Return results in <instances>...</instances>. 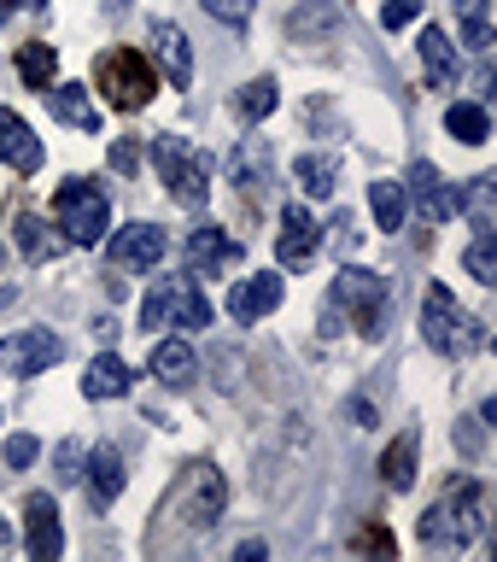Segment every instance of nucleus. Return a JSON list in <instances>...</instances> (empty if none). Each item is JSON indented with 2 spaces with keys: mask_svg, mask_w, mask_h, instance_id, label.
I'll use <instances>...</instances> for the list:
<instances>
[{
  "mask_svg": "<svg viewBox=\"0 0 497 562\" xmlns=\"http://www.w3.org/2000/svg\"><path fill=\"white\" fill-rule=\"evenodd\" d=\"M24 539H30L35 562H59L65 527H59V504H53V492H30V498H24Z\"/></svg>",
  "mask_w": 497,
  "mask_h": 562,
  "instance_id": "ddd939ff",
  "label": "nucleus"
},
{
  "mask_svg": "<svg viewBox=\"0 0 497 562\" xmlns=\"http://www.w3.org/2000/svg\"><path fill=\"white\" fill-rule=\"evenodd\" d=\"M0 263H7V246H0Z\"/></svg>",
  "mask_w": 497,
  "mask_h": 562,
  "instance_id": "c03bdc74",
  "label": "nucleus"
},
{
  "mask_svg": "<svg viewBox=\"0 0 497 562\" xmlns=\"http://www.w3.org/2000/svg\"><path fill=\"white\" fill-rule=\"evenodd\" d=\"M7 539H12V533H7V521H0V544H7Z\"/></svg>",
  "mask_w": 497,
  "mask_h": 562,
  "instance_id": "37998d69",
  "label": "nucleus"
},
{
  "mask_svg": "<svg viewBox=\"0 0 497 562\" xmlns=\"http://www.w3.org/2000/svg\"><path fill=\"white\" fill-rule=\"evenodd\" d=\"M18 12V0H0V24H7V18Z\"/></svg>",
  "mask_w": 497,
  "mask_h": 562,
  "instance_id": "a19ab883",
  "label": "nucleus"
},
{
  "mask_svg": "<svg viewBox=\"0 0 497 562\" xmlns=\"http://www.w3.org/2000/svg\"><path fill=\"white\" fill-rule=\"evenodd\" d=\"M105 158H112V170L135 176V170H140V140H129V135H123V140H112V153H105Z\"/></svg>",
  "mask_w": 497,
  "mask_h": 562,
  "instance_id": "e433bc0d",
  "label": "nucleus"
},
{
  "mask_svg": "<svg viewBox=\"0 0 497 562\" xmlns=\"http://www.w3.org/2000/svg\"><path fill=\"white\" fill-rule=\"evenodd\" d=\"M42 94H47V105H53V117H59V123H70V130H100V112L88 105L82 82H59V77H53Z\"/></svg>",
  "mask_w": 497,
  "mask_h": 562,
  "instance_id": "aec40b11",
  "label": "nucleus"
},
{
  "mask_svg": "<svg viewBox=\"0 0 497 562\" xmlns=\"http://www.w3.org/2000/svg\"><path fill=\"white\" fill-rule=\"evenodd\" d=\"M275 94H281L275 77H252V82L235 94V117H240V123H263V117L275 112Z\"/></svg>",
  "mask_w": 497,
  "mask_h": 562,
  "instance_id": "cd10ccee",
  "label": "nucleus"
},
{
  "mask_svg": "<svg viewBox=\"0 0 497 562\" xmlns=\"http://www.w3.org/2000/svg\"><path fill=\"white\" fill-rule=\"evenodd\" d=\"M410 18H421V0H386V7H381V30H404Z\"/></svg>",
  "mask_w": 497,
  "mask_h": 562,
  "instance_id": "c9c22d12",
  "label": "nucleus"
},
{
  "mask_svg": "<svg viewBox=\"0 0 497 562\" xmlns=\"http://www.w3.org/2000/svg\"><path fill=\"white\" fill-rule=\"evenodd\" d=\"M129 386H135V369L123 363L117 351H100V358L88 363V375H82V393L94 398V404H100V398H123Z\"/></svg>",
  "mask_w": 497,
  "mask_h": 562,
  "instance_id": "412c9836",
  "label": "nucleus"
},
{
  "mask_svg": "<svg viewBox=\"0 0 497 562\" xmlns=\"http://www.w3.org/2000/svg\"><path fill=\"white\" fill-rule=\"evenodd\" d=\"M463 263H468V276H474V281L497 288V235H492V228H481V235H474V246L463 252Z\"/></svg>",
  "mask_w": 497,
  "mask_h": 562,
  "instance_id": "473e14b6",
  "label": "nucleus"
},
{
  "mask_svg": "<svg viewBox=\"0 0 497 562\" xmlns=\"http://www.w3.org/2000/svg\"><path fill=\"white\" fill-rule=\"evenodd\" d=\"M200 7L217 18V24H228V30H246V24H252V0H200Z\"/></svg>",
  "mask_w": 497,
  "mask_h": 562,
  "instance_id": "72a5a7b5",
  "label": "nucleus"
},
{
  "mask_svg": "<svg viewBox=\"0 0 497 562\" xmlns=\"http://www.w3.org/2000/svg\"><path fill=\"white\" fill-rule=\"evenodd\" d=\"M0 457H7V469H30L35 457H42V439H35V434H12Z\"/></svg>",
  "mask_w": 497,
  "mask_h": 562,
  "instance_id": "f704fd0d",
  "label": "nucleus"
},
{
  "mask_svg": "<svg viewBox=\"0 0 497 562\" xmlns=\"http://www.w3.org/2000/svg\"><path fill=\"white\" fill-rule=\"evenodd\" d=\"M12 299H18V293H12V288H0V311H7V305H12Z\"/></svg>",
  "mask_w": 497,
  "mask_h": 562,
  "instance_id": "79ce46f5",
  "label": "nucleus"
},
{
  "mask_svg": "<svg viewBox=\"0 0 497 562\" xmlns=\"http://www.w3.org/2000/svg\"><path fill=\"white\" fill-rule=\"evenodd\" d=\"M42 158L47 153H42V140H35V130L12 112V105H0V165H12L18 176H35Z\"/></svg>",
  "mask_w": 497,
  "mask_h": 562,
  "instance_id": "dca6fc26",
  "label": "nucleus"
},
{
  "mask_svg": "<svg viewBox=\"0 0 497 562\" xmlns=\"http://www.w3.org/2000/svg\"><path fill=\"white\" fill-rule=\"evenodd\" d=\"M65 235L53 228L47 217H35V211H24L18 217V252H24V263H42V258H53V252H65Z\"/></svg>",
  "mask_w": 497,
  "mask_h": 562,
  "instance_id": "5701e85b",
  "label": "nucleus"
},
{
  "mask_svg": "<svg viewBox=\"0 0 497 562\" xmlns=\"http://www.w3.org/2000/svg\"><path fill=\"white\" fill-rule=\"evenodd\" d=\"M153 375L182 393V386L200 381V358H193L188 340H165V334H158V340H153Z\"/></svg>",
  "mask_w": 497,
  "mask_h": 562,
  "instance_id": "6ab92c4d",
  "label": "nucleus"
},
{
  "mask_svg": "<svg viewBox=\"0 0 497 562\" xmlns=\"http://www.w3.org/2000/svg\"><path fill=\"white\" fill-rule=\"evenodd\" d=\"M340 328H358L363 340H381L386 334V281L375 270L346 263V270L334 276V293H328V311H323V334H340Z\"/></svg>",
  "mask_w": 497,
  "mask_h": 562,
  "instance_id": "f257e3e1",
  "label": "nucleus"
},
{
  "mask_svg": "<svg viewBox=\"0 0 497 562\" xmlns=\"http://www.w3.org/2000/svg\"><path fill=\"white\" fill-rule=\"evenodd\" d=\"M445 130L463 140V147H486V140H492V117H486L481 100H451L445 105Z\"/></svg>",
  "mask_w": 497,
  "mask_h": 562,
  "instance_id": "b1692460",
  "label": "nucleus"
},
{
  "mask_svg": "<svg viewBox=\"0 0 497 562\" xmlns=\"http://www.w3.org/2000/svg\"><path fill=\"white\" fill-rule=\"evenodd\" d=\"M223 504H228V481H223L217 463H188L176 474V486L165 492V516H176L182 527H193V533L217 527Z\"/></svg>",
  "mask_w": 497,
  "mask_h": 562,
  "instance_id": "39448f33",
  "label": "nucleus"
},
{
  "mask_svg": "<svg viewBox=\"0 0 497 562\" xmlns=\"http://www.w3.org/2000/svg\"><path fill=\"white\" fill-rule=\"evenodd\" d=\"M293 176H298V188H305V200H328L334 182H340V158L334 153H298Z\"/></svg>",
  "mask_w": 497,
  "mask_h": 562,
  "instance_id": "a878e982",
  "label": "nucleus"
},
{
  "mask_svg": "<svg viewBox=\"0 0 497 562\" xmlns=\"http://www.w3.org/2000/svg\"><path fill=\"white\" fill-rule=\"evenodd\" d=\"M328 240L340 246V252H351V246H358L363 235H358V217H351V211H340V217L328 223Z\"/></svg>",
  "mask_w": 497,
  "mask_h": 562,
  "instance_id": "4c0bfd02",
  "label": "nucleus"
},
{
  "mask_svg": "<svg viewBox=\"0 0 497 562\" xmlns=\"http://www.w3.org/2000/svg\"><path fill=\"white\" fill-rule=\"evenodd\" d=\"M416 53H421V70H428L433 88H451L456 82V47H451V35L439 30V24L421 30V47Z\"/></svg>",
  "mask_w": 497,
  "mask_h": 562,
  "instance_id": "4be33fe9",
  "label": "nucleus"
},
{
  "mask_svg": "<svg viewBox=\"0 0 497 562\" xmlns=\"http://www.w3.org/2000/svg\"><path fill=\"white\" fill-rule=\"evenodd\" d=\"M486 527V492H481V481H451L445 492L433 498V509L421 516V544H451V551H463V544L474 539Z\"/></svg>",
  "mask_w": 497,
  "mask_h": 562,
  "instance_id": "f03ea898",
  "label": "nucleus"
},
{
  "mask_svg": "<svg viewBox=\"0 0 497 562\" xmlns=\"http://www.w3.org/2000/svg\"><path fill=\"white\" fill-rule=\"evenodd\" d=\"M147 42H153V59H158V70L170 77V88H188V82H193V47H188L182 24H170V18H153Z\"/></svg>",
  "mask_w": 497,
  "mask_h": 562,
  "instance_id": "4468645a",
  "label": "nucleus"
},
{
  "mask_svg": "<svg viewBox=\"0 0 497 562\" xmlns=\"http://www.w3.org/2000/svg\"><path fill=\"white\" fill-rule=\"evenodd\" d=\"M323 35V42H334V30H340V18H334V7L328 0H305V7H298L293 18H287V35L293 42H305V35Z\"/></svg>",
  "mask_w": 497,
  "mask_h": 562,
  "instance_id": "c85d7f7f",
  "label": "nucleus"
},
{
  "mask_svg": "<svg viewBox=\"0 0 497 562\" xmlns=\"http://www.w3.org/2000/svg\"><path fill=\"white\" fill-rule=\"evenodd\" d=\"M53 217H59V235L70 246H100L112 235V200L94 176H65L53 193Z\"/></svg>",
  "mask_w": 497,
  "mask_h": 562,
  "instance_id": "20e7f679",
  "label": "nucleus"
},
{
  "mask_svg": "<svg viewBox=\"0 0 497 562\" xmlns=\"http://www.w3.org/2000/svg\"><path fill=\"white\" fill-rule=\"evenodd\" d=\"M147 147H153L158 182L170 188V200L182 211H205V200H211V153L182 140V135H153Z\"/></svg>",
  "mask_w": 497,
  "mask_h": 562,
  "instance_id": "7ed1b4c3",
  "label": "nucleus"
},
{
  "mask_svg": "<svg viewBox=\"0 0 497 562\" xmlns=\"http://www.w3.org/2000/svg\"><path fill=\"white\" fill-rule=\"evenodd\" d=\"M140 328L147 334H165V328H211V299L200 293L193 276H170L158 281L140 305Z\"/></svg>",
  "mask_w": 497,
  "mask_h": 562,
  "instance_id": "0eeeda50",
  "label": "nucleus"
},
{
  "mask_svg": "<svg viewBox=\"0 0 497 562\" xmlns=\"http://www.w3.org/2000/svg\"><path fill=\"white\" fill-rule=\"evenodd\" d=\"M456 18H463V42L474 53H486L492 47V12H486V0H451Z\"/></svg>",
  "mask_w": 497,
  "mask_h": 562,
  "instance_id": "2f4dec72",
  "label": "nucleus"
},
{
  "mask_svg": "<svg viewBox=\"0 0 497 562\" xmlns=\"http://www.w3.org/2000/svg\"><path fill=\"white\" fill-rule=\"evenodd\" d=\"M404 200L421 211V223H451V217H463V193H456L445 176L428 165V158H416V165H410V188H404Z\"/></svg>",
  "mask_w": 497,
  "mask_h": 562,
  "instance_id": "9b49d317",
  "label": "nucleus"
},
{
  "mask_svg": "<svg viewBox=\"0 0 497 562\" xmlns=\"http://www.w3.org/2000/svg\"><path fill=\"white\" fill-rule=\"evenodd\" d=\"M59 474H65V481H77V474H82V446H59Z\"/></svg>",
  "mask_w": 497,
  "mask_h": 562,
  "instance_id": "58836bf2",
  "label": "nucleus"
},
{
  "mask_svg": "<svg viewBox=\"0 0 497 562\" xmlns=\"http://www.w3.org/2000/svg\"><path fill=\"white\" fill-rule=\"evenodd\" d=\"M346 416L358 422V428H375V404H369V398H351V404H346Z\"/></svg>",
  "mask_w": 497,
  "mask_h": 562,
  "instance_id": "ea45409f",
  "label": "nucleus"
},
{
  "mask_svg": "<svg viewBox=\"0 0 497 562\" xmlns=\"http://www.w3.org/2000/svg\"><path fill=\"white\" fill-rule=\"evenodd\" d=\"M30 7H42V0H30Z\"/></svg>",
  "mask_w": 497,
  "mask_h": 562,
  "instance_id": "a18cd8bd",
  "label": "nucleus"
},
{
  "mask_svg": "<svg viewBox=\"0 0 497 562\" xmlns=\"http://www.w3.org/2000/svg\"><path fill=\"white\" fill-rule=\"evenodd\" d=\"M421 340H428L439 358H468L474 346H486V328L474 323V316L451 299V288H428V299H421Z\"/></svg>",
  "mask_w": 497,
  "mask_h": 562,
  "instance_id": "423d86ee",
  "label": "nucleus"
},
{
  "mask_svg": "<svg viewBox=\"0 0 497 562\" xmlns=\"http://www.w3.org/2000/svg\"><path fill=\"white\" fill-rule=\"evenodd\" d=\"M369 211H375V223L386 228V235H398L404 228V211H410V200H404L398 182H375L369 188Z\"/></svg>",
  "mask_w": 497,
  "mask_h": 562,
  "instance_id": "c756f323",
  "label": "nucleus"
},
{
  "mask_svg": "<svg viewBox=\"0 0 497 562\" xmlns=\"http://www.w3.org/2000/svg\"><path fill=\"white\" fill-rule=\"evenodd\" d=\"M228 170H235V182H240L246 193L270 188V153H258V140H246V147L228 158Z\"/></svg>",
  "mask_w": 497,
  "mask_h": 562,
  "instance_id": "7c9ffc66",
  "label": "nucleus"
},
{
  "mask_svg": "<svg viewBox=\"0 0 497 562\" xmlns=\"http://www.w3.org/2000/svg\"><path fill=\"white\" fill-rule=\"evenodd\" d=\"M82 481H88V492H94V504L105 509V504H117L123 498V451L117 446H94V451H82Z\"/></svg>",
  "mask_w": 497,
  "mask_h": 562,
  "instance_id": "f3484780",
  "label": "nucleus"
},
{
  "mask_svg": "<svg viewBox=\"0 0 497 562\" xmlns=\"http://www.w3.org/2000/svg\"><path fill=\"white\" fill-rule=\"evenodd\" d=\"M275 258H281V270H310V263L323 258V223L310 217V205H305V200H293L287 211H281Z\"/></svg>",
  "mask_w": 497,
  "mask_h": 562,
  "instance_id": "1a4fd4ad",
  "label": "nucleus"
},
{
  "mask_svg": "<svg viewBox=\"0 0 497 562\" xmlns=\"http://www.w3.org/2000/svg\"><path fill=\"white\" fill-rule=\"evenodd\" d=\"M18 77H24L30 88H35V94H42V88L53 82V77H59V53H53L47 42H30V47H18Z\"/></svg>",
  "mask_w": 497,
  "mask_h": 562,
  "instance_id": "bb28decb",
  "label": "nucleus"
},
{
  "mask_svg": "<svg viewBox=\"0 0 497 562\" xmlns=\"http://www.w3.org/2000/svg\"><path fill=\"white\" fill-rule=\"evenodd\" d=\"M416 457H421V439L416 434H398L393 446H386V457H381V481L393 486V492H410L416 486Z\"/></svg>",
  "mask_w": 497,
  "mask_h": 562,
  "instance_id": "393cba45",
  "label": "nucleus"
},
{
  "mask_svg": "<svg viewBox=\"0 0 497 562\" xmlns=\"http://www.w3.org/2000/svg\"><path fill=\"white\" fill-rule=\"evenodd\" d=\"M65 358V340L53 328H18L12 340H0V369L7 375H42V369H53Z\"/></svg>",
  "mask_w": 497,
  "mask_h": 562,
  "instance_id": "9d476101",
  "label": "nucleus"
},
{
  "mask_svg": "<svg viewBox=\"0 0 497 562\" xmlns=\"http://www.w3.org/2000/svg\"><path fill=\"white\" fill-rule=\"evenodd\" d=\"M281 293H287V281H281L275 270L246 276V281L228 288V316H235V323H258V316H270L281 305Z\"/></svg>",
  "mask_w": 497,
  "mask_h": 562,
  "instance_id": "2eb2a0df",
  "label": "nucleus"
},
{
  "mask_svg": "<svg viewBox=\"0 0 497 562\" xmlns=\"http://www.w3.org/2000/svg\"><path fill=\"white\" fill-rule=\"evenodd\" d=\"M165 252H170V235L158 223H123L112 246H105L112 270H153V263H165Z\"/></svg>",
  "mask_w": 497,
  "mask_h": 562,
  "instance_id": "f8f14e48",
  "label": "nucleus"
},
{
  "mask_svg": "<svg viewBox=\"0 0 497 562\" xmlns=\"http://www.w3.org/2000/svg\"><path fill=\"white\" fill-rule=\"evenodd\" d=\"M100 88L112 94V105L117 112H140V105H153V94H158V77H153V65L140 59V53H129V47H112V53H100Z\"/></svg>",
  "mask_w": 497,
  "mask_h": 562,
  "instance_id": "6e6552de",
  "label": "nucleus"
},
{
  "mask_svg": "<svg viewBox=\"0 0 497 562\" xmlns=\"http://www.w3.org/2000/svg\"><path fill=\"white\" fill-rule=\"evenodd\" d=\"M235 258H240V240L223 235V228H193V235H188V270L193 276H217Z\"/></svg>",
  "mask_w": 497,
  "mask_h": 562,
  "instance_id": "a211bd4d",
  "label": "nucleus"
}]
</instances>
